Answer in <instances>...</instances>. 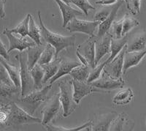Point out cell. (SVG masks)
I'll list each match as a JSON object with an SVG mask.
<instances>
[{
	"label": "cell",
	"mask_w": 146,
	"mask_h": 131,
	"mask_svg": "<svg viewBox=\"0 0 146 131\" xmlns=\"http://www.w3.org/2000/svg\"><path fill=\"white\" fill-rule=\"evenodd\" d=\"M37 15H38L39 20H40L42 37L48 44L53 45L55 48V49H56V58L58 57V55L59 54V53L62 51V50L66 49L69 47L75 46V42H76V37H75V35L66 37L51 32L44 24L43 21L42 20L40 11L37 12Z\"/></svg>",
	"instance_id": "cell-1"
},
{
	"label": "cell",
	"mask_w": 146,
	"mask_h": 131,
	"mask_svg": "<svg viewBox=\"0 0 146 131\" xmlns=\"http://www.w3.org/2000/svg\"><path fill=\"white\" fill-rule=\"evenodd\" d=\"M51 88L52 84H50L41 90L32 91L26 96L21 97V98L17 100L15 103L30 114L33 115L35 111L41 106L42 103H43L46 100L48 93Z\"/></svg>",
	"instance_id": "cell-2"
},
{
	"label": "cell",
	"mask_w": 146,
	"mask_h": 131,
	"mask_svg": "<svg viewBox=\"0 0 146 131\" xmlns=\"http://www.w3.org/2000/svg\"><path fill=\"white\" fill-rule=\"evenodd\" d=\"M10 114L8 120L5 122V127H15L23 124L42 123V120L39 118L33 116L27 111L20 107L15 101L10 103Z\"/></svg>",
	"instance_id": "cell-3"
},
{
	"label": "cell",
	"mask_w": 146,
	"mask_h": 131,
	"mask_svg": "<svg viewBox=\"0 0 146 131\" xmlns=\"http://www.w3.org/2000/svg\"><path fill=\"white\" fill-rule=\"evenodd\" d=\"M58 86L60 89V102L63 108V116L67 117L78 106L73 98L72 78L62 80L58 83Z\"/></svg>",
	"instance_id": "cell-4"
},
{
	"label": "cell",
	"mask_w": 146,
	"mask_h": 131,
	"mask_svg": "<svg viewBox=\"0 0 146 131\" xmlns=\"http://www.w3.org/2000/svg\"><path fill=\"white\" fill-rule=\"evenodd\" d=\"M19 62L21 76V95L24 97L31 93L34 90V81L27 62V53L19 52L15 56Z\"/></svg>",
	"instance_id": "cell-5"
},
{
	"label": "cell",
	"mask_w": 146,
	"mask_h": 131,
	"mask_svg": "<svg viewBox=\"0 0 146 131\" xmlns=\"http://www.w3.org/2000/svg\"><path fill=\"white\" fill-rule=\"evenodd\" d=\"M100 23L101 22L96 21H88L75 18L69 22L65 28L70 32H81L91 37H94L95 30L97 27H99Z\"/></svg>",
	"instance_id": "cell-6"
},
{
	"label": "cell",
	"mask_w": 146,
	"mask_h": 131,
	"mask_svg": "<svg viewBox=\"0 0 146 131\" xmlns=\"http://www.w3.org/2000/svg\"><path fill=\"white\" fill-rule=\"evenodd\" d=\"M91 84L100 90H110L122 88L124 86L125 82L121 77L119 78H114L104 70L102 76L95 80L94 82H91Z\"/></svg>",
	"instance_id": "cell-7"
},
{
	"label": "cell",
	"mask_w": 146,
	"mask_h": 131,
	"mask_svg": "<svg viewBox=\"0 0 146 131\" xmlns=\"http://www.w3.org/2000/svg\"><path fill=\"white\" fill-rule=\"evenodd\" d=\"M62 104L60 102L59 94L53 95V98L48 101L45 108L42 110V124L46 126L50 124L57 116L61 110Z\"/></svg>",
	"instance_id": "cell-8"
},
{
	"label": "cell",
	"mask_w": 146,
	"mask_h": 131,
	"mask_svg": "<svg viewBox=\"0 0 146 131\" xmlns=\"http://www.w3.org/2000/svg\"><path fill=\"white\" fill-rule=\"evenodd\" d=\"M73 85V98L77 104H79L84 97L90 95L92 92H102L101 90L96 88L91 84L86 82H80L72 78Z\"/></svg>",
	"instance_id": "cell-9"
},
{
	"label": "cell",
	"mask_w": 146,
	"mask_h": 131,
	"mask_svg": "<svg viewBox=\"0 0 146 131\" xmlns=\"http://www.w3.org/2000/svg\"><path fill=\"white\" fill-rule=\"evenodd\" d=\"M3 34L7 36L9 40V48L7 50L8 53L15 49H17L20 52H22L29 47L36 45L35 42L29 41L28 39H27L26 37H23L21 36V37H16L15 35H13V33L10 32V29L7 27L5 28V29L3 31Z\"/></svg>",
	"instance_id": "cell-10"
},
{
	"label": "cell",
	"mask_w": 146,
	"mask_h": 131,
	"mask_svg": "<svg viewBox=\"0 0 146 131\" xmlns=\"http://www.w3.org/2000/svg\"><path fill=\"white\" fill-rule=\"evenodd\" d=\"M127 47L126 45L121 50V51L115 57L114 59L106 65L105 71H106L108 74L114 78H119L121 77L123 73V60H124V55L126 53Z\"/></svg>",
	"instance_id": "cell-11"
},
{
	"label": "cell",
	"mask_w": 146,
	"mask_h": 131,
	"mask_svg": "<svg viewBox=\"0 0 146 131\" xmlns=\"http://www.w3.org/2000/svg\"><path fill=\"white\" fill-rule=\"evenodd\" d=\"M112 36L110 34H107L100 40H96L95 43V64L96 66L99 64L103 57L108 53H110Z\"/></svg>",
	"instance_id": "cell-12"
},
{
	"label": "cell",
	"mask_w": 146,
	"mask_h": 131,
	"mask_svg": "<svg viewBox=\"0 0 146 131\" xmlns=\"http://www.w3.org/2000/svg\"><path fill=\"white\" fill-rule=\"evenodd\" d=\"M123 2H124L123 0H118V2L115 4L114 7H113L112 10L110 11L108 18L104 21L101 22L100 23L98 27V31H97V35H96L98 38H102V37L106 35V33H108V30L112 27L113 21H114L115 18L116 16L118 10H119L121 5H123Z\"/></svg>",
	"instance_id": "cell-13"
},
{
	"label": "cell",
	"mask_w": 146,
	"mask_h": 131,
	"mask_svg": "<svg viewBox=\"0 0 146 131\" xmlns=\"http://www.w3.org/2000/svg\"><path fill=\"white\" fill-rule=\"evenodd\" d=\"M82 65L81 62L77 61V60H72L68 58L62 59L60 61L59 68H58V70L57 73L49 81V84H52L54 83L56 80L58 78H62L64 76L70 74V72L74 69V68H77L78 66H80Z\"/></svg>",
	"instance_id": "cell-14"
},
{
	"label": "cell",
	"mask_w": 146,
	"mask_h": 131,
	"mask_svg": "<svg viewBox=\"0 0 146 131\" xmlns=\"http://www.w3.org/2000/svg\"><path fill=\"white\" fill-rule=\"evenodd\" d=\"M88 39L86 42L79 45L78 50L86 59L88 62V65L91 67V69H93L96 67L95 64V43L96 40L92 38Z\"/></svg>",
	"instance_id": "cell-15"
},
{
	"label": "cell",
	"mask_w": 146,
	"mask_h": 131,
	"mask_svg": "<svg viewBox=\"0 0 146 131\" xmlns=\"http://www.w3.org/2000/svg\"><path fill=\"white\" fill-rule=\"evenodd\" d=\"M54 1L56 2L60 10L62 12L64 28L67 26L69 22L72 20L73 18H76V16H78V15H83L84 14L82 11L74 9L69 4L63 2L62 0H54Z\"/></svg>",
	"instance_id": "cell-16"
},
{
	"label": "cell",
	"mask_w": 146,
	"mask_h": 131,
	"mask_svg": "<svg viewBox=\"0 0 146 131\" xmlns=\"http://www.w3.org/2000/svg\"><path fill=\"white\" fill-rule=\"evenodd\" d=\"M146 56V50L142 51H128L126 50L123 60V74H126L129 68L137 66Z\"/></svg>",
	"instance_id": "cell-17"
},
{
	"label": "cell",
	"mask_w": 146,
	"mask_h": 131,
	"mask_svg": "<svg viewBox=\"0 0 146 131\" xmlns=\"http://www.w3.org/2000/svg\"><path fill=\"white\" fill-rule=\"evenodd\" d=\"M20 90L15 86H10L0 82V106L13 101V99L19 94Z\"/></svg>",
	"instance_id": "cell-18"
},
{
	"label": "cell",
	"mask_w": 146,
	"mask_h": 131,
	"mask_svg": "<svg viewBox=\"0 0 146 131\" xmlns=\"http://www.w3.org/2000/svg\"><path fill=\"white\" fill-rule=\"evenodd\" d=\"M128 40L127 36H123L119 39H115L112 37L111 39V45H110V56L109 58L105 61L106 65L111 62L117 55L121 51L123 47L126 45Z\"/></svg>",
	"instance_id": "cell-19"
},
{
	"label": "cell",
	"mask_w": 146,
	"mask_h": 131,
	"mask_svg": "<svg viewBox=\"0 0 146 131\" xmlns=\"http://www.w3.org/2000/svg\"><path fill=\"white\" fill-rule=\"evenodd\" d=\"M45 47L43 45H35L27 48V62L29 70H32L36 64H37Z\"/></svg>",
	"instance_id": "cell-20"
},
{
	"label": "cell",
	"mask_w": 146,
	"mask_h": 131,
	"mask_svg": "<svg viewBox=\"0 0 146 131\" xmlns=\"http://www.w3.org/2000/svg\"><path fill=\"white\" fill-rule=\"evenodd\" d=\"M116 117L117 114L114 112L104 115L100 120H97L96 123L94 124L92 123L93 126H91V130H109L112 122Z\"/></svg>",
	"instance_id": "cell-21"
},
{
	"label": "cell",
	"mask_w": 146,
	"mask_h": 131,
	"mask_svg": "<svg viewBox=\"0 0 146 131\" xmlns=\"http://www.w3.org/2000/svg\"><path fill=\"white\" fill-rule=\"evenodd\" d=\"M128 51H142L146 47V31L138 34L126 45Z\"/></svg>",
	"instance_id": "cell-22"
},
{
	"label": "cell",
	"mask_w": 146,
	"mask_h": 131,
	"mask_svg": "<svg viewBox=\"0 0 146 131\" xmlns=\"http://www.w3.org/2000/svg\"><path fill=\"white\" fill-rule=\"evenodd\" d=\"M0 61L3 64L5 68H6L7 73L9 74L10 79L13 82L14 85L16 87L21 89V76H20V69H18L17 67L14 65H11L7 61V60L5 59L3 57H0Z\"/></svg>",
	"instance_id": "cell-23"
},
{
	"label": "cell",
	"mask_w": 146,
	"mask_h": 131,
	"mask_svg": "<svg viewBox=\"0 0 146 131\" xmlns=\"http://www.w3.org/2000/svg\"><path fill=\"white\" fill-rule=\"evenodd\" d=\"M31 75L34 81V88L35 90H41L43 85V78L45 76V70L43 67L39 64H36L32 70H30Z\"/></svg>",
	"instance_id": "cell-24"
},
{
	"label": "cell",
	"mask_w": 146,
	"mask_h": 131,
	"mask_svg": "<svg viewBox=\"0 0 146 131\" xmlns=\"http://www.w3.org/2000/svg\"><path fill=\"white\" fill-rule=\"evenodd\" d=\"M30 38H32V40L36 43V45H42L41 40L42 34L41 29L36 25L33 16L30 14L29 23V34Z\"/></svg>",
	"instance_id": "cell-25"
},
{
	"label": "cell",
	"mask_w": 146,
	"mask_h": 131,
	"mask_svg": "<svg viewBox=\"0 0 146 131\" xmlns=\"http://www.w3.org/2000/svg\"><path fill=\"white\" fill-rule=\"evenodd\" d=\"M61 60H62V58H57L56 57L51 62L42 66L45 70V76H44L43 82H42L43 84L49 82L55 75L56 74L58 70Z\"/></svg>",
	"instance_id": "cell-26"
},
{
	"label": "cell",
	"mask_w": 146,
	"mask_h": 131,
	"mask_svg": "<svg viewBox=\"0 0 146 131\" xmlns=\"http://www.w3.org/2000/svg\"><path fill=\"white\" fill-rule=\"evenodd\" d=\"M133 97H134V94L131 89H123L115 95L113 99V103L118 106H123V105L129 103L131 101Z\"/></svg>",
	"instance_id": "cell-27"
},
{
	"label": "cell",
	"mask_w": 146,
	"mask_h": 131,
	"mask_svg": "<svg viewBox=\"0 0 146 131\" xmlns=\"http://www.w3.org/2000/svg\"><path fill=\"white\" fill-rule=\"evenodd\" d=\"M91 70V68L90 66L81 65L80 66L74 68L69 75L73 79L78 80L80 82H87Z\"/></svg>",
	"instance_id": "cell-28"
},
{
	"label": "cell",
	"mask_w": 146,
	"mask_h": 131,
	"mask_svg": "<svg viewBox=\"0 0 146 131\" xmlns=\"http://www.w3.org/2000/svg\"><path fill=\"white\" fill-rule=\"evenodd\" d=\"M53 58H56V49L53 45L48 44L44 48L37 64L43 66L51 62Z\"/></svg>",
	"instance_id": "cell-29"
},
{
	"label": "cell",
	"mask_w": 146,
	"mask_h": 131,
	"mask_svg": "<svg viewBox=\"0 0 146 131\" xmlns=\"http://www.w3.org/2000/svg\"><path fill=\"white\" fill-rule=\"evenodd\" d=\"M139 21L134 17H131L129 14L126 13L123 18V31L122 37L126 36L133 28L139 25Z\"/></svg>",
	"instance_id": "cell-30"
},
{
	"label": "cell",
	"mask_w": 146,
	"mask_h": 131,
	"mask_svg": "<svg viewBox=\"0 0 146 131\" xmlns=\"http://www.w3.org/2000/svg\"><path fill=\"white\" fill-rule=\"evenodd\" d=\"M30 14L26 16V18L21 22L15 28L10 29V32L16 35H20L23 37H26L29 34V23Z\"/></svg>",
	"instance_id": "cell-31"
},
{
	"label": "cell",
	"mask_w": 146,
	"mask_h": 131,
	"mask_svg": "<svg viewBox=\"0 0 146 131\" xmlns=\"http://www.w3.org/2000/svg\"><path fill=\"white\" fill-rule=\"evenodd\" d=\"M92 125V122L89 121L88 122L85 123L83 125H80L79 127H75V128H64L62 126H56V125H52V124H48L46 125V128L49 131H79L84 130L86 128H89Z\"/></svg>",
	"instance_id": "cell-32"
},
{
	"label": "cell",
	"mask_w": 146,
	"mask_h": 131,
	"mask_svg": "<svg viewBox=\"0 0 146 131\" xmlns=\"http://www.w3.org/2000/svg\"><path fill=\"white\" fill-rule=\"evenodd\" d=\"M70 3L79 7L86 15H88L89 10H95V7L88 2V0H70Z\"/></svg>",
	"instance_id": "cell-33"
},
{
	"label": "cell",
	"mask_w": 146,
	"mask_h": 131,
	"mask_svg": "<svg viewBox=\"0 0 146 131\" xmlns=\"http://www.w3.org/2000/svg\"><path fill=\"white\" fill-rule=\"evenodd\" d=\"M106 66V63L103 62L101 63L100 65H96L94 68L91 69V73L89 74V76H88V79H87V82L89 84H91V82H94L95 80L98 79L100 76H101V73L102 70H104V68Z\"/></svg>",
	"instance_id": "cell-34"
},
{
	"label": "cell",
	"mask_w": 146,
	"mask_h": 131,
	"mask_svg": "<svg viewBox=\"0 0 146 131\" xmlns=\"http://www.w3.org/2000/svg\"><path fill=\"white\" fill-rule=\"evenodd\" d=\"M122 31H123V18L118 21L113 22L112 24V31L110 35L113 38L119 39L122 37Z\"/></svg>",
	"instance_id": "cell-35"
},
{
	"label": "cell",
	"mask_w": 146,
	"mask_h": 131,
	"mask_svg": "<svg viewBox=\"0 0 146 131\" xmlns=\"http://www.w3.org/2000/svg\"><path fill=\"white\" fill-rule=\"evenodd\" d=\"M126 121V117L124 114H121L118 116H117V118H115L113 120V122H112L110 125V128L113 130H123V126Z\"/></svg>",
	"instance_id": "cell-36"
},
{
	"label": "cell",
	"mask_w": 146,
	"mask_h": 131,
	"mask_svg": "<svg viewBox=\"0 0 146 131\" xmlns=\"http://www.w3.org/2000/svg\"><path fill=\"white\" fill-rule=\"evenodd\" d=\"M0 82H3L6 84L10 85V86H15L13 82L10 79L6 68H5V66L1 61H0Z\"/></svg>",
	"instance_id": "cell-37"
},
{
	"label": "cell",
	"mask_w": 146,
	"mask_h": 131,
	"mask_svg": "<svg viewBox=\"0 0 146 131\" xmlns=\"http://www.w3.org/2000/svg\"><path fill=\"white\" fill-rule=\"evenodd\" d=\"M10 103L4 104L0 106V124L5 125V122L8 120L10 114Z\"/></svg>",
	"instance_id": "cell-38"
},
{
	"label": "cell",
	"mask_w": 146,
	"mask_h": 131,
	"mask_svg": "<svg viewBox=\"0 0 146 131\" xmlns=\"http://www.w3.org/2000/svg\"><path fill=\"white\" fill-rule=\"evenodd\" d=\"M126 5H127V8L131 11L133 15H137L139 13L141 0H128Z\"/></svg>",
	"instance_id": "cell-39"
},
{
	"label": "cell",
	"mask_w": 146,
	"mask_h": 131,
	"mask_svg": "<svg viewBox=\"0 0 146 131\" xmlns=\"http://www.w3.org/2000/svg\"><path fill=\"white\" fill-rule=\"evenodd\" d=\"M110 13H108L106 10H100V11L97 12L94 16V21H100L102 22L106 19L109 15Z\"/></svg>",
	"instance_id": "cell-40"
},
{
	"label": "cell",
	"mask_w": 146,
	"mask_h": 131,
	"mask_svg": "<svg viewBox=\"0 0 146 131\" xmlns=\"http://www.w3.org/2000/svg\"><path fill=\"white\" fill-rule=\"evenodd\" d=\"M0 57H3L5 59L8 61L10 59V57H9L8 51L6 49V47L3 44L2 41L0 39Z\"/></svg>",
	"instance_id": "cell-41"
},
{
	"label": "cell",
	"mask_w": 146,
	"mask_h": 131,
	"mask_svg": "<svg viewBox=\"0 0 146 131\" xmlns=\"http://www.w3.org/2000/svg\"><path fill=\"white\" fill-rule=\"evenodd\" d=\"M118 2V0H100V1H96V5H105V6H110V5H115Z\"/></svg>",
	"instance_id": "cell-42"
},
{
	"label": "cell",
	"mask_w": 146,
	"mask_h": 131,
	"mask_svg": "<svg viewBox=\"0 0 146 131\" xmlns=\"http://www.w3.org/2000/svg\"><path fill=\"white\" fill-rule=\"evenodd\" d=\"M76 54H77V56H78L79 60L80 61V62L82 63V65H86V66H89V65H88V61H87L86 59L85 58L84 56H83V55L82 54V53H80L79 51H78V50H77Z\"/></svg>",
	"instance_id": "cell-43"
},
{
	"label": "cell",
	"mask_w": 146,
	"mask_h": 131,
	"mask_svg": "<svg viewBox=\"0 0 146 131\" xmlns=\"http://www.w3.org/2000/svg\"><path fill=\"white\" fill-rule=\"evenodd\" d=\"M5 3L4 0H0V18H5L6 16L5 10Z\"/></svg>",
	"instance_id": "cell-44"
},
{
	"label": "cell",
	"mask_w": 146,
	"mask_h": 131,
	"mask_svg": "<svg viewBox=\"0 0 146 131\" xmlns=\"http://www.w3.org/2000/svg\"><path fill=\"white\" fill-rule=\"evenodd\" d=\"M62 1H63V2H66L67 4H70V0H62Z\"/></svg>",
	"instance_id": "cell-45"
},
{
	"label": "cell",
	"mask_w": 146,
	"mask_h": 131,
	"mask_svg": "<svg viewBox=\"0 0 146 131\" xmlns=\"http://www.w3.org/2000/svg\"><path fill=\"white\" fill-rule=\"evenodd\" d=\"M123 1H124V2H126V4H127V2H128V0H123Z\"/></svg>",
	"instance_id": "cell-46"
},
{
	"label": "cell",
	"mask_w": 146,
	"mask_h": 131,
	"mask_svg": "<svg viewBox=\"0 0 146 131\" xmlns=\"http://www.w3.org/2000/svg\"><path fill=\"white\" fill-rule=\"evenodd\" d=\"M4 1H5V2H6V0H4Z\"/></svg>",
	"instance_id": "cell-47"
},
{
	"label": "cell",
	"mask_w": 146,
	"mask_h": 131,
	"mask_svg": "<svg viewBox=\"0 0 146 131\" xmlns=\"http://www.w3.org/2000/svg\"><path fill=\"white\" fill-rule=\"evenodd\" d=\"M145 57V60H146V57Z\"/></svg>",
	"instance_id": "cell-48"
}]
</instances>
